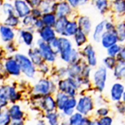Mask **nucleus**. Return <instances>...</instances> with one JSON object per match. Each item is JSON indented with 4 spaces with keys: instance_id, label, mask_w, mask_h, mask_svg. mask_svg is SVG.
<instances>
[{
    "instance_id": "23",
    "label": "nucleus",
    "mask_w": 125,
    "mask_h": 125,
    "mask_svg": "<svg viewBox=\"0 0 125 125\" xmlns=\"http://www.w3.org/2000/svg\"><path fill=\"white\" fill-rule=\"evenodd\" d=\"M9 87H4L0 89V106H3L9 99Z\"/></svg>"
},
{
    "instance_id": "17",
    "label": "nucleus",
    "mask_w": 125,
    "mask_h": 125,
    "mask_svg": "<svg viewBox=\"0 0 125 125\" xmlns=\"http://www.w3.org/2000/svg\"><path fill=\"white\" fill-rule=\"evenodd\" d=\"M9 115L15 120H20L23 116V113L19 106L14 105L9 110Z\"/></svg>"
},
{
    "instance_id": "7",
    "label": "nucleus",
    "mask_w": 125,
    "mask_h": 125,
    "mask_svg": "<svg viewBox=\"0 0 125 125\" xmlns=\"http://www.w3.org/2000/svg\"><path fill=\"white\" fill-rule=\"evenodd\" d=\"M39 46L42 51V54L47 61L52 62L55 60V54L52 51L49 45L44 42H41Z\"/></svg>"
},
{
    "instance_id": "24",
    "label": "nucleus",
    "mask_w": 125,
    "mask_h": 125,
    "mask_svg": "<svg viewBox=\"0 0 125 125\" xmlns=\"http://www.w3.org/2000/svg\"><path fill=\"white\" fill-rule=\"evenodd\" d=\"M3 39L5 41L11 40L14 36L13 33L10 28L5 27H2L0 29Z\"/></svg>"
},
{
    "instance_id": "28",
    "label": "nucleus",
    "mask_w": 125,
    "mask_h": 125,
    "mask_svg": "<svg viewBox=\"0 0 125 125\" xmlns=\"http://www.w3.org/2000/svg\"><path fill=\"white\" fill-rule=\"evenodd\" d=\"M43 20L44 23L48 26L55 25L56 22L55 16L52 14H46L44 16Z\"/></svg>"
},
{
    "instance_id": "9",
    "label": "nucleus",
    "mask_w": 125,
    "mask_h": 125,
    "mask_svg": "<svg viewBox=\"0 0 125 125\" xmlns=\"http://www.w3.org/2000/svg\"><path fill=\"white\" fill-rule=\"evenodd\" d=\"M92 104L91 100L88 97L80 99L77 106V110L83 114H87L92 108Z\"/></svg>"
},
{
    "instance_id": "22",
    "label": "nucleus",
    "mask_w": 125,
    "mask_h": 125,
    "mask_svg": "<svg viewBox=\"0 0 125 125\" xmlns=\"http://www.w3.org/2000/svg\"><path fill=\"white\" fill-rule=\"evenodd\" d=\"M60 88L61 90L69 93L70 95H72L74 94L73 85L70 81L61 82L60 83Z\"/></svg>"
},
{
    "instance_id": "35",
    "label": "nucleus",
    "mask_w": 125,
    "mask_h": 125,
    "mask_svg": "<svg viewBox=\"0 0 125 125\" xmlns=\"http://www.w3.org/2000/svg\"><path fill=\"white\" fill-rule=\"evenodd\" d=\"M68 1L70 6L74 8L84 5L88 2V0H68Z\"/></svg>"
},
{
    "instance_id": "37",
    "label": "nucleus",
    "mask_w": 125,
    "mask_h": 125,
    "mask_svg": "<svg viewBox=\"0 0 125 125\" xmlns=\"http://www.w3.org/2000/svg\"><path fill=\"white\" fill-rule=\"evenodd\" d=\"M22 36L25 42L27 45H30L32 43V41L33 40V36L31 33L25 32H23L22 33Z\"/></svg>"
},
{
    "instance_id": "38",
    "label": "nucleus",
    "mask_w": 125,
    "mask_h": 125,
    "mask_svg": "<svg viewBox=\"0 0 125 125\" xmlns=\"http://www.w3.org/2000/svg\"><path fill=\"white\" fill-rule=\"evenodd\" d=\"M56 117V115L54 114H51L49 115L48 118L49 119L51 125H58Z\"/></svg>"
},
{
    "instance_id": "3",
    "label": "nucleus",
    "mask_w": 125,
    "mask_h": 125,
    "mask_svg": "<svg viewBox=\"0 0 125 125\" xmlns=\"http://www.w3.org/2000/svg\"><path fill=\"white\" fill-rule=\"evenodd\" d=\"M118 38L116 29L112 30H106V32L103 33L101 40L103 46L107 49L116 44Z\"/></svg>"
},
{
    "instance_id": "4",
    "label": "nucleus",
    "mask_w": 125,
    "mask_h": 125,
    "mask_svg": "<svg viewBox=\"0 0 125 125\" xmlns=\"http://www.w3.org/2000/svg\"><path fill=\"white\" fill-rule=\"evenodd\" d=\"M107 71L105 67H101L95 72L94 75V80L95 84L99 89L102 90L105 86L106 79Z\"/></svg>"
},
{
    "instance_id": "5",
    "label": "nucleus",
    "mask_w": 125,
    "mask_h": 125,
    "mask_svg": "<svg viewBox=\"0 0 125 125\" xmlns=\"http://www.w3.org/2000/svg\"><path fill=\"white\" fill-rule=\"evenodd\" d=\"M84 54L86 57L89 65L95 66L97 64V57L95 51L91 45L86 46L84 50Z\"/></svg>"
},
{
    "instance_id": "33",
    "label": "nucleus",
    "mask_w": 125,
    "mask_h": 125,
    "mask_svg": "<svg viewBox=\"0 0 125 125\" xmlns=\"http://www.w3.org/2000/svg\"><path fill=\"white\" fill-rule=\"evenodd\" d=\"M68 98L64 94H59L57 98L58 106L60 109H62L64 108L65 105L68 101Z\"/></svg>"
},
{
    "instance_id": "19",
    "label": "nucleus",
    "mask_w": 125,
    "mask_h": 125,
    "mask_svg": "<svg viewBox=\"0 0 125 125\" xmlns=\"http://www.w3.org/2000/svg\"><path fill=\"white\" fill-rule=\"evenodd\" d=\"M92 4L102 14L105 12L108 7L107 0H92Z\"/></svg>"
},
{
    "instance_id": "10",
    "label": "nucleus",
    "mask_w": 125,
    "mask_h": 125,
    "mask_svg": "<svg viewBox=\"0 0 125 125\" xmlns=\"http://www.w3.org/2000/svg\"><path fill=\"white\" fill-rule=\"evenodd\" d=\"M106 21H103L99 23L96 27L93 34V39L96 42H100L101 40L102 36L105 29V25Z\"/></svg>"
},
{
    "instance_id": "44",
    "label": "nucleus",
    "mask_w": 125,
    "mask_h": 125,
    "mask_svg": "<svg viewBox=\"0 0 125 125\" xmlns=\"http://www.w3.org/2000/svg\"><path fill=\"white\" fill-rule=\"evenodd\" d=\"M38 125H44V124H43L42 123H40Z\"/></svg>"
},
{
    "instance_id": "43",
    "label": "nucleus",
    "mask_w": 125,
    "mask_h": 125,
    "mask_svg": "<svg viewBox=\"0 0 125 125\" xmlns=\"http://www.w3.org/2000/svg\"><path fill=\"white\" fill-rule=\"evenodd\" d=\"M107 112V111L106 110H104V109H101V110L99 111L100 114L102 115H104L106 114Z\"/></svg>"
},
{
    "instance_id": "39",
    "label": "nucleus",
    "mask_w": 125,
    "mask_h": 125,
    "mask_svg": "<svg viewBox=\"0 0 125 125\" xmlns=\"http://www.w3.org/2000/svg\"><path fill=\"white\" fill-rule=\"evenodd\" d=\"M112 120L109 117L102 118L98 123V125H111Z\"/></svg>"
},
{
    "instance_id": "31",
    "label": "nucleus",
    "mask_w": 125,
    "mask_h": 125,
    "mask_svg": "<svg viewBox=\"0 0 125 125\" xmlns=\"http://www.w3.org/2000/svg\"><path fill=\"white\" fill-rule=\"evenodd\" d=\"M9 121V114L5 111L0 112V125H7Z\"/></svg>"
},
{
    "instance_id": "41",
    "label": "nucleus",
    "mask_w": 125,
    "mask_h": 125,
    "mask_svg": "<svg viewBox=\"0 0 125 125\" xmlns=\"http://www.w3.org/2000/svg\"><path fill=\"white\" fill-rule=\"evenodd\" d=\"M17 20L16 18L11 17L6 21V24L9 26H15L17 24Z\"/></svg>"
},
{
    "instance_id": "13",
    "label": "nucleus",
    "mask_w": 125,
    "mask_h": 125,
    "mask_svg": "<svg viewBox=\"0 0 125 125\" xmlns=\"http://www.w3.org/2000/svg\"><path fill=\"white\" fill-rule=\"evenodd\" d=\"M15 6L19 16L21 17H24L30 12L29 8L22 1H17L15 2Z\"/></svg>"
},
{
    "instance_id": "14",
    "label": "nucleus",
    "mask_w": 125,
    "mask_h": 125,
    "mask_svg": "<svg viewBox=\"0 0 125 125\" xmlns=\"http://www.w3.org/2000/svg\"><path fill=\"white\" fill-rule=\"evenodd\" d=\"M68 22V21L66 17L59 18V19L56 22L55 24V28L56 32L59 34H62Z\"/></svg>"
},
{
    "instance_id": "15",
    "label": "nucleus",
    "mask_w": 125,
    "mask_h": 125,
    "mask_svg": "<svg viewBox=\"0 0 125 125\" xmlns=\"http://www.w3.org/2000/svg\"><path fill=\"white\" fill-rule=\"evenodd\" d=\"M6 68L10 74L18 75L20 73V67L17 62L14 61H9L7 62Z\"/></svg>"
},
{
    "instance_id": "12",
    "label": "nucleus",
    "mask_w": 125,
    "mask_h": 125,
    "mask_svg": "<svg viewBox=\"0 0 125 125\" xmlns=\"http://www.w3.org/2000/svg\"><path fill=\"white\" fill-rule=\"evenodd\" d=\"M41 36L44 41L49 42H50L55 39L54 31L49 26L45 27L42 30Z\"/></svg>"
},
{
    "instance_id": "29",
    "label": "nucleus",
    "mask_w": 125,
    "mask_h": 125,
    "mask_svg": "<svg viewBox=\"0 0 125 125\" xmlns=\"http://www.w3.org/2000/svg\"><path fill=\"white\" fill-rule=\"evenodd\" d=\"M43 107L48 111H51L53 110L55 107V103L51 97H48L45 98L43 102Z\"/></svg>"
},
{
    "instance_id": "26",
    "label": "nucleus",
    "mask_w": 125,
    "mask_h": 125,
    "mask_svg": "<svg viewBox=\"0 0 125 125\" xmlns=\"http://www.w3.org/2000/svg\"><path fill=\"white\" fill-rule=\"evenodd\" d=\"M114 9L118 13H123L125 12V0H115L114 2Z\"/></svg>"
},
{
    "instance_id": "42",
    "label": "nucleus",
    "mask_w": 125,
    "mask_h": 125,
    "mask_svg": "<svg viewBox=\"0 0 125 125\" xmlns=\"http://www.w3.org/2000/svg\"><path fill=\"white\" fill-rule=\"evenodd\" d=\"M31 58H32L33 62H35L36 64H38L39 62H40V61H41V58L40 57H39L38 56V54H35L34 53H32V55H31Z\"/></svg>"
},
{
    "instance_id": "1",
    "label": "nucleus",
    "mask_w": 125,
    "mask_h": 125,
    "mask_svg": "<svg viewBox=\"0 0 125 125\" xmlns=\"http://www.w3.org/2000/svg\"><path fill=\"white\" fill-rule=\"evenodd\" d=\"M59 52L62 59L66 62H70L73 49L71 42L65 37L58 39Z\"/></svg>"
},
{
    "instance_id": "11",
    "label": "nucleus",
    "mask_w": 125,
    "mask_h": 125,
    "mask_svg": "<svg viewBox=\"0 0 125 125\" xmlns=\"http://www.w3.org/2000/svg\"><path fill=\"white\" fill-rule=\"evenodd\" d=\"M78 29V24L76 22L68 21L66 25L64 32L62 35L65 37L74 35Z\"/></svg>"
},
{
    "instance_id": "36",
    "label": "nucleus",
    "mask_w": 125,
    "mask_h": 125,
    "mask_svg": "<svg viewBox=\"0 0 125 125\" xmlns=\"http://www.w3.org/2000/svg\"><path fill=\"white\" fill-rule=\"evenodd\" d=\"M81 71V67L77 65L76 64H73L71 67L69 69L70 73L71 74L72 76L76 75Z\"/></svg>"
},
{
    "instance_id": "34",
    "label": "nucleus",
    "mask_w": 125,
    "mask_h": 125,
    "mask_svg": "<svg viewBox=\"0 0 125 125\" xmlns=\"http://www.w3.org/2000/svg\"><path fill=\"white\" fill-rule=\"evenodd\" d=\"M71 124L73 125H82L83 121L82 116L79 114H76L71 118Z\"/></svg>"
},
{
    "instance_id": "40",
    "label": "nucleus",
    "mask_w": 125,
    "mask_h": 125,
    "mask_svg": "<svg viewBox=\"0 0 125 125\" xmlns=\"http://www.w3.org/2000/svg\"><path fill=\"white\" fill-rule=\"evenodd\" d=\"M117 57H119L118 58L119 59V61L120 62H125V47L122 48L119 53L117 55Z\"/></svg>"
},
{
    "instance_id": "16",
    "label": "nucleus",
    "mask_w": 125,
    "mask_h": 125,
    "mask_svg": "<svg viewBox=\"0 0 125 125\" xmlns=\"http://www.w3.org/2000/svg\"><path fill=\"white\" fill-rule=\"evenodd\" d=\"M124 91L123 86L120 84H115L112 89V97L115 100H119Z\"/></svg>"
},
{
    "instance_id": "32",
    "label": "nucleus",
    "mask_w": 125,
    "mask_h": 125,
    "mask_svg": "<svg viewBox=\"0 0 125 125\" xmlns=\"http://www.w3.org/2000/svg\"><path fill=\"white\" fill-rule=\"evenodd\" d=\"M104 62L107 67L112 69L116 65V60L114 57H108L104 60Z\"/></svg>"
},
{
    "instance_id": "18",
    "label": "nucleus",
    "mask_w": 125,
    "mask_h": 125,
    "mask_svg": "<svg viewBox=\"0 0 125 125\" xmlns=\"http://www.w3.org/2000/svg\"><path fill=\"white\" fill-rule=\"evenodd\" d=\"M50 85L47 81L41 80L36 85L35 90L36 92L41 94H47L49 90Z\"/></svg>"
},
{
    "instance_id": "2",
    "label": "nucleus",
    "mask_w": 125,
    "mask_h": 125,
    "mask_svg": "<svg viewBox=\"0 0 125 125\" xmlns=\"http://www.w3.org/2000/svg\"><path fill=\"white\" fill-rule=\"evenodd\" d=\"M16 59L24 73L29 77H32L34 74V69L30 60L27 57L20 55H17Z\"/></svg>"
},
{
    "instance_id": "8",
    "label": "nucleus",
    "mask_w": 125,
    "mask_h": 125,
    "mask_svg": "<svg viewBox=\"0 0 125 125\" xmlns=\"http://www.w3.org/2000/svg\"><path fill=\"white\" fill-rule=\"evenodd\" d=\"M71 8L69 3L63 2L60 3L56 8V13L57 16L60 17H66L71 13Z\"/></svg>"
},
{
    "instance_id": "30",
    "label": "nucleus",
    "mask_w": 125,
    "mask_h": 125,
    "mask_svg": "<svg viewBox=\"0 0 125 125\" xmlns=\"http://www.w3.org/2000/svg\"><path fill=\"white\" fill-rule=\"evenodd\" d=\"M76 104V102L75 100L73 99L68 100V101L65 104L64 108L66 113L68 114H70L71 113L70 111H71L73 112V111L71 110V109H73L75 106Z\"/></svg>"
},
{
    "instance_id": "46",
    "label": "nucleus",
    "mask_w": 125,
    "mask_h": 125,
    "mask_svg": "<svg viewBox=\"0 0 125 125\" xmlns=\"http://www.w3.org/2000/svg\"><path fill=\"white\" fill-rule=\"evenodd\" d=\"M91 125H97L95 123H92Z\"/></svg>"
},
{
    "instance_id": "27",
    "label": "nucleus",
    "mask_w": 125,
    "mask_h": 125,
    "mask_svg": "<svg viewBox=\"0 0 125 125\" xmlns=\"http://www.w3.org/2000/svg\"><path fill=\"white\" fill-rule=\"evenodd\" d=\"M122 49V47L118 44H115L109 48L107 50V53L109 57H115L119 53V52Z\"/></svg>"
},
{
    "instance_id": "45",
    "label": "nucleus",
    "mask_w": 125,
    "mask_h": 125,
    "mask_svg": "<svg viewBox=\"0 0 125 125\" xmlns=\"http://www.w3.org/2000/svg\"><path fill=\"white\" fill-rule=\"evenodd\" d=\"M124 100L125 101V92L124 94Z\"/></svg>"
},
{
    "instance_id": "21",
    "label": "nucleus",
    "mask_w": 125,
    "mask_h": 125,
    "mask_svg": "<svg viewBox=\"0 0 125 125\" xmlns=\"http://www.w3.org/2000/svg\"><path fill=\"white\" fill-rule=\"evenodd\" d=\"M115 75L118 78H125V62L119 61V64L115 66Z\"/></svg>"
},
{
    "instance_id": "6",
    "label": "nucleus",
    "mask_w": 125,
    "mask_h": 125,
    "mask_svg": "<svg viewBox=\"0 0 125 125\" xmlns=\"http://www.w3.org/2000/svg\"><path fill=\"white\" fill-rule=\"evenodd\" d=\"M77 24L78 28L83 33L86 35H89L91 31L92 25L91 21L88 17H81L78 20V23Z\"/></svg>"
},
{
    "instance_id": "25",
    "label": "nucleus",
    "mask_w": 125,
    "mask_h": 125,
    "mask_svg": "<svg viewBox=\"0 0 125 125\" xmlns=\"http://www.w3.org/2000/svg\"><path fill=\"white\" fill-rule=\"evenodd\" d=\"M116 32L118 41L124 42L125 40V24L121 23L117 27Z\"/></svg>"
},
{
    "instance_id": "20",
    "label": "nucleus",
    "mask_w": 125,
    "mask_h": 125,
    "mask_svg": "<svg viewBox=\"0 0 125 125\" xmlns=\"http://www.w3.org/2000/svg\"><path fill=\"white\" fill-rule=\"evenodd\" d=\"M86 35L78 28L77 32L74 35L75 41L77 46L80 47L84 45L87 41Z\"/></svg>"
}]
</instances>
